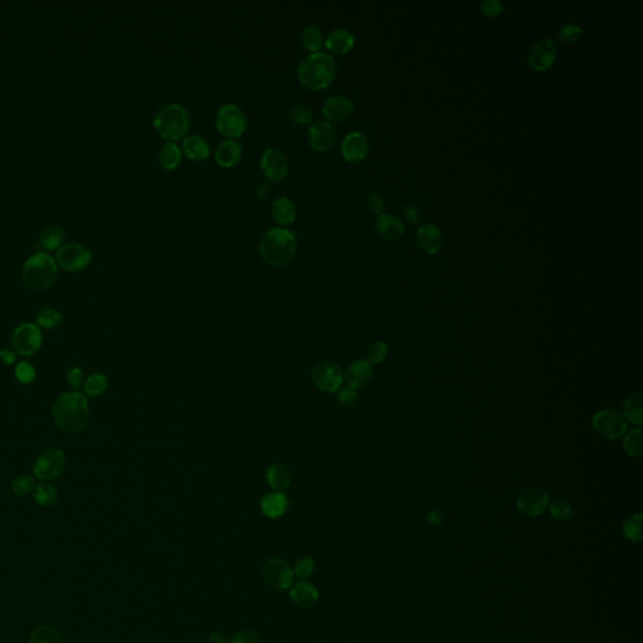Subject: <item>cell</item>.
Listing matches in <instances>:
<instances>
[{"mask_svg": "<svg viewBox=\"0 0 643 643\" xmlns=\"http://www.w3.org/2000/svg\"><path fill=\"white\" fill-rule=\"evenodd\" d=\"M52 416L58 429L68 434L81 432L89 421L86 397L79 392L62 393L53 405Z\"/></svg>", "mask_w": 643, "mask_h": 643, "instance_id": "6da1fadb", "label": "cell"}, {"mask_svg": "<svg viewBox=\"0 0 643 643\" xmlns=\"http://www.w3.org/2000/svg\"><path fill=\"white\" fill-rule=\"evenodd\" d=\"M300 83L310 91H321L333 83L337 63L327 52H317L303 58L297 68Z\"/></svg>", "mask_w": 643, "mask_h": 643, "instance_id": "7a4b0ae2", "label": "cell"}, {"mask_svg": "<svg viewBox=\"0 0 643 643\" xmlns=\"http://www.w3.org/2000/svg\"><path fill=\"white\" fill-rule=\"evenodd\" d=\"M260 255L266 264L272 266H286L297 253V239L291 230L286 228H272L265 233L259 244Z\"/></svg>", "mask_w": 643, "mask_h": 643, "instance_id": "3957f363", "label": "cell"}, {"mask_svg": "<svg viewBox=\"0 0 643 643\" xmlns=\"http://www.w3.org/2000/svg\"><path fill=\"white\" fill-rule=\"evenodd\" d=\"M191 126V116L179 103H166L158 108L154 116V127L158 135L169 141H178L185 136Z\"/></svg>", "mask_w": 643, "mask_h": 643, "instance_id": "277c9868", "label": "cell"}, {"mask_svg": "<svg viewBox=\"0 0 643 643\" xmlns=\"http://www.w3.org/2000/svg\"><path fill=\"white\" fill-rule=\"evenodd\" d=\"M57 277V264L54 259L45 253H36L23 264V282L32 291H43L50 288Z\"/></svg>", "mask_w": 643, "mask_h": 643, "instance_id": "5b68a950", "label": "cell"}, {"mask_svg": "<svg viewBox=\"0 0 643 643\" xmlns=\"http://www.w3.org/2000/svg\"><path fill=\"white\" fill-rule=\"evenodd\" d=\"M215 125L222 136L235 140L245 132L248 120L242 108L234 103H226L219 108L215 117Z\"/></svg>", "mask_w": 643, "mask_h": 643, "instance_id": "8992f818", "label": "cell"}, {"mask_svg": "<svg viewBox=\"0 0 643 643\" xmlns=\"http://www.w3.org/2000/svg\"><path fill=\"white\" fill-rule=\"evenodd\" d=\"M265 583L277 591H286L294 584L293 568L282 558H269L262 567Z\"/></svg>", "mask_w": 643, "mask_h": 643, "instance_id": "52a82bcc", "label": "cell"}, {"mask_svg": "<svg viewBox=\"0 0 643 643\" xmlns=\"http://www.w3.org/2000/svg\"><path fill=\"white\" fill-rule=\"evenodd\" d=\"M42 332L36 324L23 323L14 329L12 335V346L17 353L28 357L36 355L42 347Z\"/></svg>", "mask_w": 643, "mask_h": 643, "instance_id": "ba28073f", "label": "cell"}, {"mask_svg": "<svg viewBox=\"0 0 643 643\" xmlns=\"http://www.w3.org/2000/svg\"><path fill=\"white\" fill-rule=\"evenodd\" d=\"M312 382L319 391L333 393L341 390L344 385V375L341 367L333 362H321L310 372Z\"/></svg>", "mask_w": 643, "mask_h": 643, "instance_id": "9c48e42d", "label": "cell"}, {"mask_svg": "<svg viewBox=\"0 0 643 643\" xmlns=\"http://www.w3.org/2000/svg\"><path fill=\"white\" fill-rule=\"evenodd\" d=\"M65 467V452L59 449H48L36 458L33 472L34 476L42 481L58 478Z\"/></svg>", "mask_w": 643, "mask_h": 643, "instance_id": "30bf717a", "label": "cell"}, {"mask_svg": "<svg viewBox=\"0 0 643 643\" xmlns=\"http://www.w3.org/2000/svg\"><path fill=\"white\" fill-rule=\"evenodd\" d=\"M593 428L600 436L617 440L627 431V421L623 414L613 410H603L593 416Z\"/></svg>", "mask_w": 643, "mask_h": 643, "instance_id": "8fae6325", "label": "cell"}, {"mask_svg": "<svg viewBox=\"0 0 643 643\" xmlns=\"http://www.w3.org/2000/svg\"><path fill=\"white\" fill-rule=\"evenodd\" d=\"M91 253L85 245L67 243L57 251V263L67 272H78L91 262Z\"/></svg>", "mask_w": 643, "mask_h": 643, "instance_id": "7c38bea8", "label": "cell"}, {"mask_svg": "<svg viewBox=\"0 0 643 643\" xmlns=\"http://www.w3.org/2000/svg\"><path fill=\"white\" fill-rule=\"evenodd\" d=\"M558 45L553 39H540L531 45L528 53V65L533 71L544 72L556 63Z\"/></svg>", "mask_w": 643, "mask_h": 643, "instance_id": "4fadbf2b", "label": "cell"}, {"mask_svg": "<svg viewBox=\"0 0 643 643\" xmlns=\"http://www.w3.org/2000/svg\"><path fill=\"white\" fill-rule=\"evenodd\" d=\"M516 505L522 514L534 518L542 514L549 505V494L543 487L531 486L519 495Z\"/></svg>", "mask_w": 643, "mask_h": 643, "instance_id": "5bb4252c", "label": "cell"}, {"mask_svg": "<svg viewBox=\"0 0 643 643\" xmlns=\"http://www.w3.org/2000/svg\"><path fill=\"white\" fill-rule=\"evenodd\" d=\"M260 167L268 181L279 182L288 175L289 162L282 151L269 147L262 155Z\"/></svg>", "mask_w": 643, "mask_h": 643, "instance_id": "9a60e30c", "label": "cell"}, {"mask_svg": "<svg viewBox=\"0 0 643 643\" xmlns=\"http://www.w3.org/2000/svg\"><path fill=\"white\" fill-rule=\"evenodd\" d=\"M336 140V129L327 120H317L308 129V143L313 150L319 152L330 150Z\"/></svg>", "mask_w": 643, "mask_h": 643, "instance_id": "2e32d148", "label": "cell"}, {"mask_svg": "<svg viewBox=\"0 0 643 643\" xmlns=\"http://www.w3.org/2000/svg\"><path fill=\"white\" fill-rule=\"evenodd\" d=\"M341 151L344 160L350 164H357L365 160L370 151L368 138L362 132L353 131L344 137Z\"/></svg>", "mask_w": 643, "mask_h": 643, "instance_id": "e0dca14e", "label": "cell"}, {"mask_svg": "<svg viewBox=\"0 0 643 643\" xmlns=\"http://www.w3.org/2000/svg\"><path fill=\"white\" fill-rule=\"evenodd\" d=\"M416 243L422 253L428 255H435L443 249V231L435 224L422 225L417 230Z\"/></svg>", "mask_w": 643, "mask_h": 643, "instance_id": "ac0fdd59", "label": "cell"}, {"mask_svg": "<svg viewBox=\"0 0 643 643\" xmlns=\"http://www.w3.org/2000/svg\"><path fill=\"white\" fill-rule=\"evenodd\" d=\"M353 109L355 105L350 98L341 94L330 96L324 101L322 106V112L324 117L333 122L346 121L353 114Z\"/></svg>", "mask_w": 643, "mask_h": 643, "instance_id": "d6986e66", "label": "cell"}, {"mask_svg": "<svg viewBox=\"0 0 643 643\" xmlns=\"http://www.w3.org/2000/svg\"><path fill=\"white\" fill-rule=\"evenodd\" d=\"M373 379V368L366 359H357L352 362L344 373V379L352 390H361L370 385Z\"/></svg>", "mask_w": 643, "mask_h": 643, "instance_id": "ffe728a7", "label": "cell"}, {"mask_svg": "<svg viewBox=\"0 0 643 643\" xmlns=\"http://www.w3.org/2000/svg\"><path fill=\"white\" fill-rule=\"evenodd\" d=\"M291 600L302 609L315 607L319 600V592L313 584L300 580L291 587Z\"/></svg>", "mask_w": 643, "mask_h": 643, "instance_id": "44dd1931", "label": "cell"}, {"mask_svg": "<svg viewBox=\"0 0 643 643\" xmlns=\"http://www.w3.org/2000/svg\"><path fill=\"white\" fill-rule=\"evenodd\" d=\"M355 42V36L348 29L336 28L329 32L328 36L324 39V45L335 54H344L353 48Z\"/></svg>", "mask_w": 643, "mask_h": 643, "instance_id": "7402d4cb", "label": "cell"}, {"mask_svg": "<svg viewBox=\"0 0 643 643\" xmlns=\"http://www.w3.org/2000/svg\"><path fill=\"white\" fill-rule=\"evenodd\" d=\"M243 156V147L235 140H225L215 151V161L222 167H233Z\"/></svg>", "mask_w": 643, "mask_h": 643, "instance_id": "603a6c76", "label": "cell"}, {"mask_svg": "<svg viewBox=\"0 0 643 643\" xmlns=\"http://www.w3.org/2000/svg\"><path fill=\"white\" fill-rule=\"evenodd\" d=\"M375 228L386 240H399L405 234V225L394 215H379L375 222Z\"/></svg>", "mask_w": 643, "mask_h": 643, "instance_id": "cb8c5ba5", "label": "cell"}, {"mask_svg": "<svg viewBox=\"0 0 643 643\" xmlns=\"http://www.w3.org/2000/svg\"><path fill=\"white\" fill-rule=\"evenodd\" d=\"M289 501L284 493L274 492L266 494L260 500V510L262 513L271 519H278L286 514Z\"/></svg>", "mask_w": 643, "mask_h": 643, "instance_id": "d4e9b609", "label": "cell"}, {"mask_svg": "<svg viewBox=\"0 0 643 643\" xmlns=\"http://www.w3.org/2000/svg\"><path fill=\"white\" fill-rule=\"evenodd\" d=\"M265 480L273 490L283 493L292 484V472L286 465H271L265 472Z\"/></svg>", "mask_w": 643, "mask_h": 643, "instance_id": "484cf974", "label": "cell"}, {"mask_svg": "<svg viewBox=\"0 0 643 643\" xmlns=\"http://www.w3.org/2000/svg\"><path fill=\"white\" fill-rule=\"evenodd\" d=\"M181 151L193 161H202L210 155V146L204 137L190 135L182 140Z\"/></svg>", "mask_w": 643, "mask_h": 643, "instance_id": "4316f807", "label": "cell"}, {"mask_svg": "<svg viewBox=\"0 0 643 643\" xmlns=\"http://www.w3.org/2000/svg\"><path fill=\"white\" fill-rule=\"evenodd\" d=\"M272 215L280 225H291L297 218V207L293 201L286 196H279L272 204Z\"/></svg>", "mask_w": 643, "mask_h": 643, "instance_id": "83f0119b", "label": "cell"}, {"mask_svg": "<svg viewBox=\"0 0 643 643\" xmlns=\"http://www.w3.org/2000/svg\"><path fill=\"white\" fill-rule=\"evenodd\" d=\"M624 419L641 428L643 423V393L636 391L629 394L623 403Z\"/></svg>", "mask_w": 643, "mask_h": 643, "instance_id": "f1b7e54d", "label": "cell"}, {"mask_svg": "<svg viewBox=\"0 0 643 643\" xmlns=\"http://www.w3.org/2000/svg\"><path fill=\"white\" fill-rule=\"evenodd\" d=\"M158 162L166 170H173L179 166L182 160V151L176 143L167 141L158 150Z\"/></svg>", "mask_w": 643, "mask_h": 643, "instance_id": "f546056e", "label": "cell"}, {"mask_svg": "<svg viewBox=\"0 0 643 643\" xmlns=\"http://www.w3.org/2000/svg\"><path fill=\"white\" fill-rule=\"evenodd\" d=\"M28 643H65L62 633L56 627L43 624L36 627L28 638Z\"/></svg>", "mask_w": 643, "mask_h": 643, "instance_id": "4dcf8cb0", "label": "cell"}, {"mask_svg": "<svg viewBox=\"0 0 643 643\" xmlns=\"http://www.w3.org/2000/svg\"><path fill=\"white\" fill-rule=\"evenodd\" d=\"M302 44L304 48L310 50L312 53L321 52L322 47L324 45V36L321 29L315 24H309L302 32Z\"/></svg>", "mask_w": 643, "mask_h": 643, "instance_id": "1f68e13d", "label": "cell"}, {"mask_svg": "<svg viewBox=\"0 0 643 643\" xmlns=\"http://www.w3.org/2000/svg\"><path fill=\"white\" fill-rule=\"evenodd\" d=\"M642 523L643 515L641 513L629 516L622 525V533L624 538L631 542H641L643 536Z\"/></svg>", "mask_w": 643, "mask_h": 643, "instance_id": "d6a6232c", "label": "cell"}, {"mask_svg": "<svg viewBox=\"0 0 643 643\" xmlns=\"http://www.w3.org/2000/svg\"><path fill=\"white\" fill-rule=\"evenodd\" d=\"M108 385L109 382L106 375L93 373L83 382V391L89 397H98L107 391Z\"/></svg>", "mask_w": 643, "mask_h": 643, "instance_id": "836d02e7", "label": "cell"}, {"mask_svg": "<svg viewBox=\"0 0 643 643\" xmlns=\"http://www.w3.org/2000/svg\"><path fill=\"white\" fill-rule=\"evenodd\" d=\"M623 449L631 458H640L643 454V432L641 428L629 431L623 439Z\"/></svg>", "mask_w": 643, "mask_h": 643, "instance_id": "e575fe53", "label": "cell"}, {"mask_svg": "<svg viewBox=\"0 0 643 643\" xmlns=\"http://www.w3.org/2000/svg\"><path fill=\"white\" fill-rule=\"evenodd\" d=\"M63 238H65L63 230L58 228L56 225H50V226H47L41 231L39 243L43 246L44 249L54 251L63 242Z\"/></svg>", "mask_w": 643, "mask_h": 643, "instance_id": "d590c367", "label": "cell"}, {"mask_svg": "<svg viewBox=\"0 0 643 643\" xmlns=\"http://www.w3.org/2000/svg\"><path fill=\"white\" fill-rule=\"evenodd\" d=\"M33 498L41 507H52L57 503L58 493L56 487L48 483H42L36 485L33 490Z\"/></svg>", "mask_w": 643, "mask_h": 643, "instance_id": "8d00e7d4", "label": "cell"}, {"mask_svg": "<svg viewBox=\"0 0 643 643\" xmlns=\"http://www.w3.org/2000/svg\"><path fill=\"white\" fill-rule=\"evenodd\" d=\"M62 315L53 308H45L36 315V326L44 329H56L62 324Z\"/></svg>", "mask_w": 643, "mask_h": 643, "instance_id": "74e56055", "label": "cell"}, {"mask_svg": "<svg viewBox=\"0 0 643 643\" xmlns=\"http://www.w3.org/2000/svg\"><path fill=\"white\" fill-rule=\"evenodd\" d=\"M582 33H583V30H582V28H580L579 25L573 24V23H568V24H565V25L560 27V29H559V32H558V39H559L562 43H576V42H578L579 38L582 36Z\"/></svg>", "mask_w": 643, "mask_h": 643, "instance_id": "f35d334b", "label": "cell"}, {"mask_svg": "<svg viewBox=\"0 0 643 643\" xmlns=\"http://www.w3.org/2000/svg\"><path fill=\"white\" fill-rule=\"evenodd\" d=\"M548 507H549V512L553 519H556L558 522H565L572 516L573 507L568 501L554 500Z\"/></svg>", "mask_w": 643, "mask_h": 643, "instance_id": "ab89813d", "label": "cell"}, {"mask_svg": "<svg viewBox=\"0 0 643 643\" xmlns=\"http://www.w3.org/2000/svg\"><path fill=\"white\" fill-rule=\"evenodd\" d=\"M289 117L298 125H306L313 120V111L307 105L297 103L289 109Z\"/></svg>", "mask_w": 643, "mask_h": 643, "instance_id": "60d3db41", "label": "cell"}, {"mask_svg": "<svg viewBox=\"0 0 643 643\" xmlns=\"http://www.w3.org/2000/svg\"><path fill=\"white\" fill-rule=\"evenodd\" d=\"M388 355V347L385 342H375L367 350V362L371 365H379L386 359Z\"/></svg>", "mask_w": 643, "mask_h": 643, "instance_id": "b9f144b4", "label": "cell"}, {"mask_svg": "<svg viewBox=\"0 0 643 643\" xmlns=\"http://www.w3.org/2000/svg\"><path fill=\"white\" fill-rule=\"evenodd\" d=\"M315 560L310 557H302L295 562L293 572L294 576L300 580L309 578L315 572Z\"/></svg>", "mask_w": 643, "mask_h": 643, "instance_id": "7bdbcfd3", "label": "cell"}, {"mask_svg": "<svg viewBox=\"0 0 643 643\" xmlns=\"http://www.w3.org/2000/svg\"><path fill=\"white\" fill-rule=\"evenodd\" d=\"M15 379H18L23 385H29L36 379V370L32 363L27 361L19 362L15 367Z\"/></svg>", "mask_w": 643, "mask_h": 643, "instance_id": "ee69618b", "label": "cell"}, {"mask_svg": "<svg viewBox=\"0 0 643 643\" xmlns=\"http://www.w3.org/2000/svg\"><path fill=\"white\" fill-rule=\"evenodd\" d=\"M34 486V480L33 478H30L28 475H23V476H19L13 481L12 484V490L15 495L18 496H23L25 494H28Z\"/></svg>", "mask_w": 643, "mask_h": 643, "instance_id": "f6af8a7d", "label": "cell"}, {"mask_svg": "<svg viewBox=\"0 0 643 643\" xmlns=\"http://www.w3.org/2000/svg\"><path fill=\"white\" fill-rule=\"evenodd\" d=\"M480 12L489 18H494L504 12V6L498 0H484L480 3Z\"/></svg>", "mask_w": 643, "mask_h": 643, "instance_id": "bcb514c9", "label": "cell"}, {"mask_svg": "<svg viewBox=\"0 0 643 643\" xmlns=\"http://www.w3.org/2000/svg\"><path fill=\"white\" fill-rule=\"evenodd\" d=\"M337 400H338V402H339L342 406H344V408H352V406H355V405L357 403V391H356V390H352L350 387L342 388V390H339V392H338Z\"/></svg>", "mask_w": 643, "mask_h": 643, "instance_id": "7dc6e473", "label": "cell"}, {"mask_svg": "<svg viewBox=\"0 0 643 643\" xmlns=\"http://www.w3.org/2000/svg\"><path fill=\"white\" fill-rule=\"evenodd\" d=\"M367 207L370 209L372 214L379 215L385 214V201L382 196L377 193H372L367 198Z\"/></svg>", "mask_w": 643, "mask_h": 643, "instance_id": "c3c4849f", "label": "cell"}, {"mask_svg": "<svg viewBox=\"0 0 643 643\" xmlns=\"http://www.w3.org/2000/svg\"><path fill=\"white\" fill-rule=\"evenodd\" d=\"M230 643H262V640L255 632L244 629L231 637Z\"/></svg>", "mask_w": 643, "mask_h": 643, "instance_id": "681fc988", "label": "cell"}, {"mask_svg": "<svg viewBox=\"0 0 643 643\" xmlns=\"http://www.w3.org/2000/svg\"><path fill=\"white\" fill-rule=\"evenodd\" d=\"M403 218L408 220L410 224L412 225H420L422 222V215L420 209L414 205V204H410V205H406L403 207Z\"/></svg>", "mask_w": 643, "mask_h": 643, "instance_id": "f907efd6", "label": "cell"}, {"mask_svg": "<svg viewBox=\"0 0 643 643\" xmlns=\"http://www.w3.org/2000/svg\"><path fill=\"white\" fill-rule=\"evenodd\" d=\"M67 381L74 390L83 385V372L78 367H72L67 373Z\"/></svg>", "mask_w": 643, "mask_h": 643, "instance_id": "816d5d0a", "label": "cell"}, {"mask_svg": "<svg viewBox=\"0 0 643 643\" xmlns=\"http://www.w3.org/2000/svg\"><path fill=\"white\" fill-rule=\"evenodd\" d=\"M15 359H17V356H15V353L13 350H8V348L0 350V361H1L4 365H13L15 362Z\"/></svg>", "mask_w": 643, "mask_h": 643, "instance_id": "f5cc1de1", "label": "cell"}, {"mask_svg": "<svg viewBox=\"0 0 643 643\" xmlns=\"http://www.w3.org/2000/svg\"><path fill=\"white\" fill-rule=\"evenodd\" d=\"M271 190H272V187H271V182H269V181L265 180L263 182H260V184L257 185V191H255L257 199H260V200L265 199V198L269 195V193H271Z\"/></svg>", "mask_w": 643, "mask_h": 643, "instance_id": "db71d44e", "label": "cell"}, {"mask_svg": "<svg viewBox=\"0 0 643 643\" xmlns=\"http://www.w3.org/2000/svg\"><path fill=\"white\" fill-rule=\"evenodd\" d=\"M209 640L211 643H230V638L225 632H220V631H215L213 633H210L209 636Z\"/></svg>", "mask_w": 643, "mask_h": 643, "instance_id": "11a10c76", "label": "cell"}, {"mask_svg": "<svg viewBox=\"0 0 643 643\" xmlns=\"http://www.w3.org/2000/svg\"><path fill=\"white\" fill-rule=\"evenodd\" d=\"M428 519H429L430 524H434V525H435V524H439V523L443 522V513H441L440 510L430 512Z\"/></svg>", "mask_w": 643, "mask_h": 643, "instance_id": "9f6ffc18", "label": "cell"}]
</instances>
